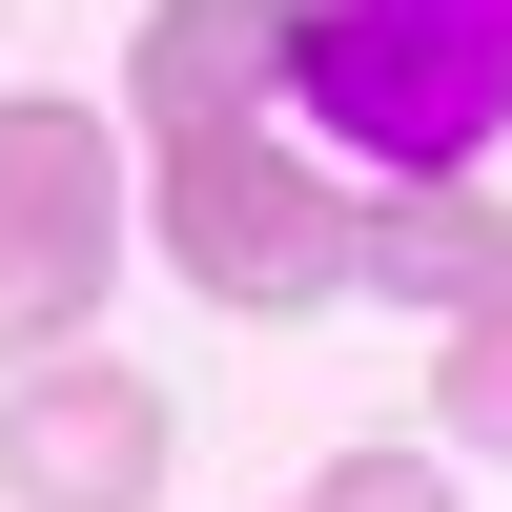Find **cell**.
Returning a JSON list of instances; mask_svg holds the SVG:
<instances>
[{
	"label": "cell",
	"mask_w": 512,
	"mask_h": 512,
	"mask_svg": "<svg viewBox=\"0 0 512 512\" xmlns=\"http://www.w3.org/2000/svg\"><path fill=\"white\" fill-rule=\"evenodd\" d=\"M369 308L492 328V308H512V205H472V185H431V205H369Z\"/></svg>",
	"instance_id": "cell-6"
},
{
	"label": "cell",
	"mask_w": 512,
	"mask_h": 512,
	"mask_svg": "<svg viewBox=\"0 0 512 512\" xmlns=\"http://www.w3.org/2000/svg\"><path fill=\"white\" fill-rule=\"evenodd\" d=\"M287 123H328L369 205L472 185L512 123V0H308L287 21Z\"/></svg>",
	"instance_id": "cell-1"
},
{
	"label": "cell",
	"mask_w": 512,
	"mask_h": 512,
	"mask_svg": "<svg viewBox=\"0 0 512 512\" xmlns=\"http://www.w3.org/2000/svg\"><path fill=\"white\" fill-rule=\"evenodd\" d=\"M144 226H164V267H185L205 308H246V328H308V308L369 287V205L328 185L287 123H246V144H164V164H144Z\"/></svg>",
	"instance_id": "cell-2"
},
{
	"label": "cell",
	"mask_w": 512,
	"mask_h": 512,
	"mask_svg": "<svg viewBox=\"0 0 512 512\" xmlns=\"http://www.w3.org/2000/svg\"><path fill=\"white\" fill-rule=\"evenodd\" d=\"M287 21H308V0H144L123 123H144V144H246V123L287 103Z\"/></svg>",
	"instance_id": "cell-5"
},
{
	"label": "cell",
	"mask_w": 512,
	"mask_h": 512,
	"mask_svg": "<svg viewBox=\"0 0 512 512\" xmlns=\"http://www.w3.org/2000/svg\"><path fill=\"white\" fill-rule=\"evenodd\" d=\"M123 144H144V123L21 82V103H0V267H41V287H82V308H103V287H123V226H144Z\"/></svg>",
	"instance_id": "cell-3"
},
{
	"label": "cell",
	"mask_w": 512,
	"mask_h": 512,
	"mask_svg": "<svg viewBox=\"0 0 512 512\" xmlns=\"http://www.w3.org/2000/svg\"><path fill=\"white\" fill-rule=\"evenodd\" d=\"M431 451H512V308L451 328V369H431Z\"/></svg>",
	"instance_id": "cell-7"
},
{
	"label": "cell",
	"mask_w": 512,
	"mask_h": 512,
	"mask_svg": "<svg viewBox=\"0 0 512 512\" xmlns=\"http://www.w3.org/2000/svg\"><path fill=\"white\" fill-rule=\"evenodd\" d=\"M308 512H451V472H431V451H390V431H369V451H328V492Z\"/></svg>",
	"instance_id": "cell-8"
},
{
	"label": "cell",
	"mask_w": 512,
	"mask_h": 512,
	"mask_svg": "<svg viewBox=\"0 0 512 512\" xmlns=\"http://www.w3.org/2000/svg\"><path fill=\"white\" fill-rule=\"evenodd\" d=\"M164 390L144 369H21V390H0V512H164Z\"/></svg>",
	"instance_id": "cell-4"
}]
</instances>
